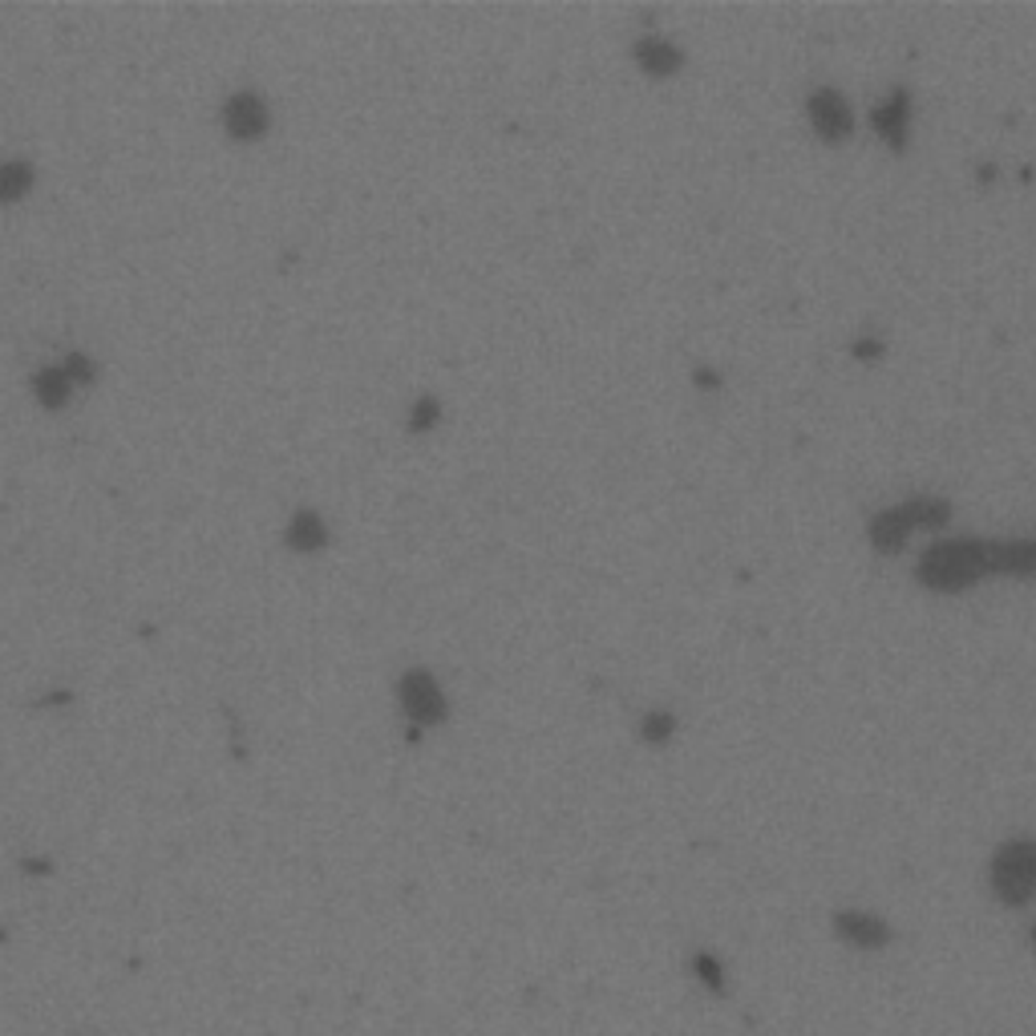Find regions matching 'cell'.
<instances>
[{
	"mask_svg": "<svg viewBox=\"0 0 1036 1036\" xmlns=\"http://www.w3.org/2000/svg\"><path fill=\"white\" fill-rule=\"evenodd\" d=\"M919 584L927 591H968L975 587L984 575H992V563H987V543L984 538H948V543H931V547L919 555Z\"/></svg>",
	"mask_w": 1036,
	"mask_h": 1036,
	"instance_id": "obj_1",
	"label": "cell"
},
{
	"mask_svg": "<svg viewBox=\"0 0 1036 1036\" xmlns=\"http://www.w3.org/2000/svg\"><path fill=\"white\" fill-rule=\"evenodd\" d=\"M948 519L951 502L939 499V494H923V499H907L899 506H890V511H878L871 519V526H866V535H871L878 555H895L911 538V531H919V526L923 531H939V526H948Z\"/></svg>",
	"mask_w": 1036,
	"mask_h": 1036,
	"instance_id": "obj_2",
	"label": "cell"
},
{
	"mask_svg": "<svg viewBox=\"0 0 1036 1036\" xmlns=\"http://www.w3.org/2000/svg\"><path fill=\"white\" fill-rule=\"evenodd\" d=\"M992 890L1000 903L1021 907L1036 895V842L1012 839L992 858Z\"/></svg>",
	"mask_w": 1036,
	"mask_h": 1036,
	"instance_id": "obj_3",
	"label": "cell"
},
{
	"mask_svg": "<svg viewBox=\"0 0 1036 1036\" xmlns=\"http://www.w3.org/2000/svg\"><path fill=\"white\" fill-rule=\"evenodd\" d=\"M397 696H402L405 717L417 720V725H441L446 720V693L426 669L405 672L402 684H397Z\"/></svg>",
	"mask_w": 1036,
	"mask_h": 1036,
	"instance_id": "obj_4",
	"label": "cell"
},
{
	"mask_svg": "<svg viewBox=\"0 0 1036 1036\" xmlns=\"http://www.w3.org/2000/svg\"><path fill=\"white\" fill-rule=\"evenodd\" d=\"M805 114H810V126L818 130V138L822 142H846L851 138V130H854V110H851V102L842 98L839 89H814L810 94V102H805Z\"/></svg>",
	"mask_w": 1036,
	"mask_h": 1036,
	"instance_id": "obj_5",
	"label": "cell"
},
{
	"mask_svg": "<svg viewBox=\"0 0 1036 1036\" xmlns=\"http://www.w3.org/2000/svg\"><path fill=\"white\" fill-rule=\"evenodd\" d=\"M223 126L227 135L239 138V142H252V138L268 135V106L259 94H232L227 106H223Z\"/></svg>",
	"mask_w": 1036,
	"mask_h": 1036,
	"instance_id": "obj_6",
	"label": "cell"
},
{
	"mask_svg": "<svg viewBox=\"0 0 1036 1036\" xmlns=\"http://www.w3.org/2000/svg\"><path fill=\"white\" fill-rule=\"evenodd\" d=\"M871 126L875 135L887 142L890 150H907V126H911V94L907 89H895L878 102L875 114H871Z\"/></svg>",
	"mask_w": 1036,
	"mask_h": 1036,
	"instance_id": "obj_7",
	"label": "cell"
},
{
	"mask_svg": "<svg viewBox=\"0 0 1036 1036\" xmlns=\"http://www.w3.org/2000/svg\"><path fill=\"white\" fill-rule=\"evenodd\" d=\"M632 57L648 77H672L684 65V53L669 38H640L632 45Z\"/></svg>",
	"mask_w": 1036,
	"mask_h": 1036,
	"instance_id": "obj_8",
	"label": "cell"
},
{
	"mask_svg": "<svg viewBox=\"0 0 1036 1036\" xmlns=\"http://www.w3.org/2000/svg\"><path fill=\"white\" fill-rule=\"evenodd\" d=\"M992 575H1036V538H1012V543H987Z\"/></svg>",
	"mask_w": 1036,
	"mask_h": 1036,
	"instance_id": "obj_9",
	"label": "cell"
},
{
	"mask_svg": "<svg viewBox=\"0 0 1036 1036\" xmlns=\"http://www.w3.org/2000/svg\"><path fill=\"white\" fill-rule=\"evenodd\" d=\"M834 927H839V936L846 939V943H863V948H875V943L887 939V923L866 911H842L839 919H834Z\"/></svg>",
	"mask_w": 1036,
	"mask_h": 1036,
	"instance_id": "obj_10",
	"label": "cell"
},
{
	"mask_svg": "<svg viewBox=\"0 0 1036 1036\" xmlns=\"http://www.w3.org/2000/svg\"><path fill=\"white\" fill-rule=\"evenodd\" d=\"M329 543V531H324V519L312 511H300L292 514V523H288V547L300 551V555H312V551H320Z\"/></svg>",
	"mask_w": 1036,
	"mask_h": 1036,
	"instance_id": "obj_11",
	"label": "cell"
},
{
	"mask_svg": "<svg viewBox=\"0 0 1036 1036\" xmlns=\"http://www.w3.org/2000/svg\"><path fill=\"white\" fill-rule=\"evenodd\" d=\"M70 389H74V381L65 377V369H41L33 377V393H38V402L45 409H62L70 402Z\"/></svg>",
	"mask_w": 1036,
	"mask_h": 1036,
	"instance_id": "obj_12",
	"label": "cell"
},
{
	"mask_svg": "<svg viewBox=\"0 0 1036 1036\" xmlns=\"http://www.w3.org/2000/svg\"><path fill=\"white\" fill-rule=\"evenodd\" d=\"M29 186H33V167L29 162H0V203H17Z\"/></svg>",
	"mask_w": 1036,
	"mask_h": 1036,
	"instance_id": "obj_13",
	"label": "cell"
},
{
	"mask_svg": "<svg viewBox=\"0 0 1036 1036\" xmlns=\"http://www.w3.org/2000/svg\"><path fill=\"white\" fill-rule=\"evenodd\" d=\"M640 733H644V741L648 745H664L669 741V733H672V713H648L644 720H640Z\"/></svg>",
	"mask_w": 1036,
	"mask_h": 1036,
	"instance_id": "obj_14",
	"label": "cell"
},
{
	"mask_svg": "<svg viewBox=\"0 0 1036 1036\" xmlns=\"http://www.w3.org/2000/svg\"><path fill=\"white\" fill-rule=\"evenodd\" d=\"M438 417H441V405H438V397H421V402L414 405V414H409V426L421 434V429H434L438 426Z\"/></svg>",
	"mask_w": 1036,
	"mask_h": 1036,
	"instance_id": "obj_15",
	"label": "cell"
},
{
	"mask_svg": "<svg viewBox=\"0 0 1036 1036\" xmlns=\"http://www.w3.org/2000/svg\"><path fill=\"white\" fill-rule=\"evenodd\" d=\"M65 377L70 381H94V365H89V356H82V353H74V356H65Z\"/></svg>",
	"mask_w": 1036,
	"mask_h": 1036,
	"instance_id": "obj_16",
	"label": "cell"
},
{
	"mask_svg": "<svg viewBox=\"0 0 1036 1036\" xmlns=\"http://www.w3.org/2000/svg\"><path fill=\"white\" fill-rule=\"evenodd\" d=\"M854 353L863 356V361H875V356L883 353V341H871V337H866V341L854 344Z\"/></svg>",
	"mask_w": 1036,
	"mask_h": 1036,
	"instance_id": "obj_17",
	"label": "cell"
}]
</instances>
